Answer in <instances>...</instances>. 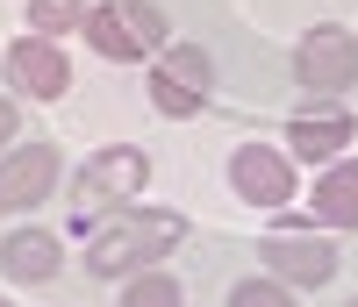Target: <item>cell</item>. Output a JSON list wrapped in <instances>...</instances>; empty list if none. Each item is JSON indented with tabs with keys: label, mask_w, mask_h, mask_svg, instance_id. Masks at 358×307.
Instances as JSON below:
<instances>
[{
	"label": "cell",
	"mask_w": 358,
	"mask_h": 307,
	"mask_svg": "<svg viewBox=\"0 0 358 307\" xmlns=\"http://www.w3.org/2000/svg\"><path fill=\"white\" fill-rule=\"evenodd\" d=\"M0 271H8L15 286H50L57 271H65V243L50 229H8L0 236Z\"/></svg>",
	"instance_id": "8fae6325"
},
{
	"label": "cell",
	"mask_w": 358,
	"mask_h": 307,
	"mask_svg": "<svg viewBox=\"0 0 358 307\" xmlns=\"http://www.w3.org/2000/svg\"><path fill=\"white\" fill-rule=\"evenodd\" d=\"M8 143H22V100L0 93V150H8Z\"/></svg>",
	"instance_id": "2e32d148"
},
{
	"label": "cell",
	"mask_w": 358,
	"mask_h": 307,
	"mask_svg": "<svg viewBox=\"0 0 358 307\" xmlns=\"http://www.w3.org/2000/svg\"><path fill=\"white\" fill-rule=\"evenodd\" d=\"M344 307H358V300H344Z\"/></svg>",
	"instance_id": "ac0fdd59"
},
{
	"label": "cell",
	"mask_w": 358,
	"mask_h": 307,
	"mask_svg": "<svg viewBox=\"0 0 358 307\" xmlns=\"http://www.w3.org/2000/svg\"><path fill=\"white\" fill-rule=\"evenodd\" d=\"M143 93H151V107L165 121H201L208 100H215V50L208 43H165L151 57V79H143Z\"/></svg>",
	"instance_id": "277c9868"
},
{
	"label": "cell",
	"mask_w": 358,
	"mask_h": 307,
	"mask_svg": "<svg viewBox=\"0 0 358 307\" xmlns=\"http://www.w3.org/2000/svg\"><path fill=\"white\" fill-rule=\"evenodd\" d=\"M222 172H229V193L244 207H265V214L294 207V193H301V172H294V158L280 143H236Z\"/></svg>",
	"instance_id": "ba28073f"
},
{
	"label": "cell",
	"mask_w": 358,
	"mask_h": 307,
	"mask_svg": "<svg viewBox=\"0 0 358 307\" xmlns=\"http://www.w3.org/2000/svg\"><path fill=\"white\" fill-rule=\"evenodd\" d=\"M115 307H187V286H179L172 264H151V271H136V279H122V300Z\"/></svg>",
	"instance_id": "4fadbf2b"
},
{
	"label": "cell",
	"mask_w": 358,
	"mask_h": 307,
	"mask_svg": "<svg viewBox=\"0 0 358 307\" xmlns=\"http://www.w3.org/2000/svg\"><path fill=\"white\" fill-rule=\"evenodd\" d=\"M86 8H94V0H29V8H22V22L36 29V36L65 43V36H79V29H86Z\"/></svg>",
	"instance_id": "5bb4252c"
},
{
	"label": "cell",
	"mask_w": 358,
	"mask_h": 307,
	"mask_svg": "<svg viewBox=\"0 0 358 307\" xmlns=\"http://www.w3.org/2000/svg\"><path fill=\"white\" fill-rule=\"evenodd\" d=\"M351 136H358V121H351L344 100H301L294 121H287V158L322 172V165H337L344 150H351Z\"/></svg>",
	"instance_id": "30bf717a"
},
{
	"label": "cell",
	"mask_w": 358,
	"mask_h": 307,
	"mask_svg": "<svg viewBox=\"0 0 358 307\" xmlns=\"http://www.w3.org/2000/svg\"><path fill=\"white\" fill-rule=\"evenodd\" d=\"M229 307H294V286L273 279V271H258V279H236L229 286Z\"/></svg>",
	"instance_id": "9a60e30c"
},
{
	"label": "cell",
	"mask_w": 358,
	"mask_h": 307,
	"mask_svg": "<svg viewBox=\"0 0 358 307\" xmlns=\"http://www.w3.org/2000/svg\"><path fill=\"white\" fill-rule=\"evenodd\" d=\"M187 236H194V222L179 207L136 200L122 214H108L101 229H86V271L122 286V279H136V271H151V264H172L179 250H187Z\"/></svg>",
	"instance_id": "6da1fadb"
},
{
	"label": "cell",
	"mask_w": 358,
	"mask_h": 307,
	"mask_svg": "<svg viewBox=\"0 0 358 307\" xmlns=\"http://www.w3.org/2000/svg\"><path fill=\"white\" fill-rule=\"evenodd\" d=\"M294 86L308 100H344L358 86V29H344V22L301 29V43H294Z\"/></svg>",
	"instance_id": "8992f818"
},
{
	"label": "cell",
	"mask_w": 358,
	"mask_h": 307,
	"mask_svg": "<svg viewBox=\"0 0 358 307\" xmlns=\"http://www.w3.org/2000/svg\"><path fill=\"white\" fill-rule=\"evenodd\" d=\"M0 79H8L15 100H65L72 93V57H65V43L22 29V36L0 50Z\"/></svg>",
	"instance_id": "9c48e42d"
},
{
	"label": "cell",
	"mask_w": 358,
	"mask_h": 307,
	"mask_svg": "<svg viewBox=\"0 0 358 307\" xmlns=\"http://www.w3.org/2000/svg\"><path fill=\"white\" fill-rule=\"evenodd\" d=\"M143 193H151V150L143 143H101L94 158H79L72 165V229L86 236V229H101L108 214H122V207H136Z\"/></svg>",
	"instance_id": "7a4b0ae2"
},
{
	"label": "cell",
	"mask_w": 358,
	"mask_h": 307,
	"mask_svg": "<svg viewBox=\"0 0 358 307\" xmlns=\"http://www.w3.org/2000/svg\"><path fill=\"white\" fill-rule=\"evenodd\" d=\"M258 257L273 279H287L294 293H315V286H330L337 279V243L322 222H301V214H287L280 207V222L258 236Z\"/></svg>",
	"instance_id": "5b68a950"
},
{
	"label": "cell",
	"mask_w": 358,
	"mask_h": 307,
	"mask_svg": "<svg viewBox=\"0 0 358 307\" xmlns=\"http://www.w3.org/2000/svg\"><path fill=\"white\" fill-rule=\"evenodd\" d=\"M0 307H15V300H0Z\"/></svg>",
	"instance_id": "e0dca14e"
},
{
	"label": "cell",
	"mask_w": 358,
	"mask_h": 307,
	"mask_svg": "<svg viewBox=\"0 0 358 307\" xmlns=\"http://www.w3.org/2000/svg\"><path fill=\"white\" fill-rule=\"evenodd\" d=\"M308 222H322V229H344V236H358V158L344 150L337 165H322L315 172V193H308Z\"/></svg>",
	"instance_id": "7c38bea8"
},
{
	"label": "cell",
	"mask_w": 358,
	"mask_h": 307,
	"mask_svg": "<svg viewBox=\"0 0 358 307\" xmlns=\"http://www.w3.org/2000/svg\"><path fill=\"white\" fill-rule=\"evenodd\" d=\"M65 193V150L50 136H22L0 150V214H29Z\"/></svg>",
	"instance_id": "52a82bcc"
},
{
	"label": "cell",
	"mask_w": 358,
	"mask_h": 307,
	"mask_svg": "<svg viewBox=\"0 0 358 307\" xmlns=\"http://www.w3.org/2000/svg\"><path fill=\"white\" fill-rule=\"evenodd\" d=\"M79 36H86L94 57H108V65H151L172 43V15L158 0H94Z\"/></svg>",
	"instance_id": "3957f363"
}]
</instances>
